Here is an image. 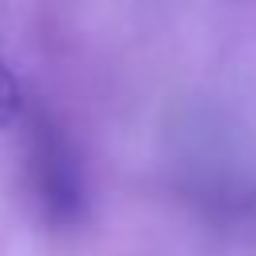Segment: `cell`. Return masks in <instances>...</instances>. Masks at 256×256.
<instances>
[{
  "label": "cell",
  "mask_w": 256,
  "mask_h": 256,
  "mask_svg": "<svg viewBox=\"0 0 256 256\" xmlns=\"http://www.w3.org/2000/svg\"><path fill=\"white\" fill-rule=\"evenodd\" d=\"M32 188L52 224L72 228L84 220V212H88L84 168H80L72 144L48 124H36V132H32Z\"/></svg>",
  "instance_id": "cell-1"
},
{
  "label": "cell",
  "mask_w": 256,
  "mask_h": 256,
  "mask_svg": "<svg viewBox=\"0 0 256 256\" xmlns=\"http://www.w3.org/2000/svg\"><path fill=\"white\" fill-rule=\"evenodd\" d=\"M16 116H20V84H16V76L0 60V128L12 124Z\"/></svg>",
  "instance_id": "cell-2"
}]
</instances>
